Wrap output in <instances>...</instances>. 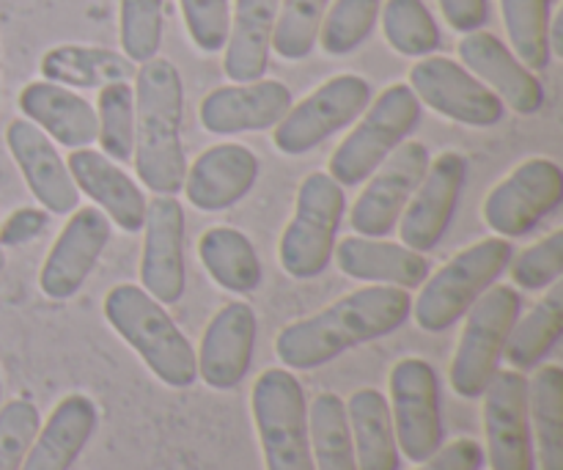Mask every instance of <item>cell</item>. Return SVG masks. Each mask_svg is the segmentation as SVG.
Returning a JSON list of instances; mask_svg holds the SVG:
<instances>
[{
    "label": "cell",
    "instance_id": "1",
    "mask_svg": "<svg viewBox=\"0 0 563 470\" xmlns=\"http://www.w3.org/2000/svg\"><path fill=\"white\" fill-rule=\"evenodd\" d=\"M410 314L412 297L407 289L383 284L363 286L322 311L286 325L275 339V356L286 369L311 372L355 347L396 334Z\"/></svg>",
    "mask_w": 563,
    "mask_h": 470
},
{
    "label": "cell",
    "instance_id": "2",
    "mask_svg": "<svg viewBox=\"0 0 563 470\" xmlns=\"http://www.w3.org/2000/svg\"><path fill=\"white\" fill-rule=\"evenodd\" d=\"M185 86L168 58H152L135 72V171L154 196H176L185 187L187 157L181 143Z\"/></svg>",
    "mask_w": 563,
    "mask_h": 470
},
{
    "label": "cell",
    "instance_id": "3",
    "mask_svg": "<svg viewBox=\"0 0 563 470\" xmlns=\"http://www.w3.org/2000/svg\"><path fill=\"white\" fill-rule=\"evenodd\" d=\"M104 319L110 328L137 352L154 378L168 389H190L198 380L196 350L176 328L163 303L154 300L143 286L119 284L104 295Z\"/></svg>",
    "mask_w": 563,
    "mask_h": 470
},
{
    "label": "cell",
    "instance_id": "4",
    "mask_svg": "<svg viewBox=\"0 0 563 470\" xmlns=\"http://www.w3.org/2000/svg\"><path fill=\"white\" fill-rule=\"evenodd\" d=\"M515 248L504 237H487L456 253L438 273H429L412 300V319L427 334H445L454 328L473 303L509 270Z\"/></svg>",
    "mask_w": 563,
    "mask_h": 470
},
{
    "label": "cell",
    "instance_id": "5",
    "mask_svg": "<svg viewBox=\"0 0 563 470\" xmlns=\"http://www.w3.org/2000/svg\"><path fill=\"white\" fill-rule=\"evenodd\" d=\"M355 130L335 146L328 174L341 187H357L410 138L421 121V102L407 83H396L379 94Z\"/></svg>",
    "mask_w": 563,
    "mask_h": 470
},
{
    "label": "cell",
    "instance_id": "6",
    "mask_svg": "<svg viewBox=\"0 0 563 470\" xmlns=\"http://www.w3.org/2000/svg\"><path fill=\"white\" fill-rule=\"evenodd\" d=\"M522 297L515 286H489L465 314V330L451 361V389L462 400H482L498 374L506 341L520 319Z\"/></svg>",
    "mask_w": 563,
    "mask_h": 470
},
{
    "label": "cell",
    "instance_id": "7",
    "mask_svg": "<svg viewBox=\"0 0 563 470\" xmlns=\"http://www.w3.org/2000/svg\"><path fill=\"white\" fill-rule=\"evenodd\" d=\"M344 187L330 174L313 171L297 190V207L280 237V267L297 281H311L328 270L335 237L344 220Z\"/></svg>",
    "mask_w": 563,
    "mask_h": 470
},
{
    "label": "cell",
    "instance_id": "8",
    "mask_svg": "<svg viewBox=\"0 0 563 470\" xmlns=\"http://www.w3.org/2000/svg\"><path fill=\"white\" fill-rule=\"evenodd\" d=\"M251 411L267 470H317L308 438L306 389L289 369L258 374Z\"/></svg>",
    "mask_w": 563,
    "mask_h": 470
},
{
    "label": "cell",
    "instance_id": "9",
    "mask_svg": "<svg viewBox=\"0 0 563 470\" xmlns=\"http://www.w3.org/2000/svg\"><path fill=\"white\" fill-rule=\"evenodd\" d=\"M372 102V86L361 75H335L306 99L291 105L289 113L275 124L273 143L278 152L308 154L339 130L350 127Z\"/></svg>",
    "mask_w": 563,
    "mask_h": 470
},
{
    "label": "cell",
    "instance_id": "10",
    "mask_svg": "<svg viewBox=\"0 0 563 470\" xmlns=\"http://www.w3.org/2000/svg\"><path fill=\"white\" fill-rule=\"evenodd\" d=\"M390 418L399 451L421 466L443 446V416H440V380L423 358H401L390 369Z\"/></svg>",
    "mask_w": 563,
    "mask_h": 470
},
{
    "label": "cell",
    "instance_id": "11",
    "mask_svg": "<svg viewBox=\"0 0 563 470\" xmlns=\"http://www.w3.org/2000/svg\"><path fill=\"white\" fill-rule=\"evenodd\" d=\"M563 201V171L548 157H531L517 165L489 190L484 220L504 240L528 234Z\"/></svg>",
    "mask_w": 563,
    "mask_h": 470
},
{
    "label": "cell",
    "instance_id": "12",
    "mask_svg": "<svg viewBox=\"0 0 563 470\" xmlns=\"http://www.w3.org/2000/svg\"><path fill=\"white\" fill-rule=\"evenodd\" d=\"M484 435L493 470H537L531 416H528V378L515 369H498L484 391Z\"/></svg>",
    "mask_w": 563,
    "mask_h": 470
},
{
    "label": "cell",
    "instance_id": "13",
    "mask_svg": "<svg viewBox=\"0 0 563 470\" xmlns=\"http://www.w3.org/2000/svg\"><path fill=\"white\" fill-rule=\"evenodd\" d=\"M429 149L418 141H405L372 176L357 201L352 204L350 226L361 237H388L399 223L407 201L427 176Z\"/></svg>",
    "mask_w": 563,
    "mask_h": 470
},
{
    "label": "cell",
    "instance_id": "14",
    "mask_svg": "<svg viewBox=\"0 0 563 470\" xmlns=\"http://www.w3.org/2000/svg\"><path fill=\"white\" fill-rule=\"evenodd\" d=\"M410 88L418 102L467 127H495L506 113L498 94L489 91L465 66L443 55L418 61L410 69Z\"/></svg>",
    "mask_w": 563,
    "mask_h": 470
},
{
    "label": "cell",
    "instance_id": "15",
    "mask_svg": "<svg viewBox=\"0 0 563 470\" xmlns=\"http://www.w3.org/2000/svg\"><path fill=\"white\" fill-rule=\"evenodd\" d=\"M467 179V160L460 152H443L429 163L427 176L416 187L399 218L401 245L423 253L440 245L454 220L462 187Z\"/></svg>",
    "mask_w": 563,
    "mask_h": 470
},
{
    "label": "cell",
    "instance_id": "16",
    "mask_svg": "<svg viewBox=\"0 0 563 470\" xmlns=\"http://www.w3.org/2000/svg\"><path fill=\"white\" fill-rule=\"evenodd\" d=\"M141 253V286L163 306L185 297V209L176 196H154L146 209Z\"/></svg>",
    "mask_w": 563,
    "mask_h": 470
},
{
    "label": "cell",
    "instance_id": "17",
    "mask_svg": "<svg viewBox=\"0 0 563 470\" xmlns=\"http://www.w3.org/2000/svg\"><path fill=\"white\" fill-rule=\"evenodd\" d=\"M110 242V220L99 207H80L42 264L38 286L49 300H71L93 273Z\"/></svg>",
    "mask_w": 563,
    "mask_h": 470
},
{
    "label": "cell",
    "instance_id": "18",
    "mask_svg": "<svg viewBox=\"0 0 563 470\" xmlns=\"http://www.w3.org/2000/svg\"><path fill=\"white\" fill-rule=\"evenodd\" d=\"M258 319L251 303L234 300L220 308L196 352L198 378L214 391H231L247 378L256 352Z\"/></svg>",
    "mask_w": 563,
    "mask_h": 470
},
{
    "label": "cell",
    "instance_id": "19",
    "mask_svg": "<svg viewBox=\"0 0 563 470\" xmlns=\"http://www.w3.org/2000/svg\"><path fill=\"white\" fill-rule=\"evenodd\" d=\"M291 108V91L280 80L231 83L209 91L201 99L203 130L212 135L273 130Z\"/></svg>",
    "mask_w": 563,
    "mask_h": 470
},
{
    "label": "cell",
    "instance_id": "20",
    "mask_svg": "<svg viewBox=\"0 0 563 470\" xmlns=\"http://www.w3.org/2000/svg\"><path fill=\"white\" fill-rule=\"evenodd\" d=\"M460 58L515 113L533 116L544 105V86L495 33L471 31L460 42Z\"/></svg>",
    "mask_w": 563,
    "mask_h": 470
},
{
    "label": "cell",
    "instance_id": "21",
    "mask_svg": "<svg viewBox=\"0 0 563 470\" xmlns=\"http://www.w3.org/2000/svg\"><path fill=\"white\" fill-rule=\"evenodd\" d=\"M5 146L11 157L20 165L22 176L27 182V190L33 193L38 204L53 215L75 212L80 204V190L71 179L66 160L60 157L55 143L38 130L33 121L14 119L5 127Z\"/></svg>",
    "mask_w": 563,
    "mask_h": 470
},
{
    "label": "cell",
    "instance_id": "22",
    "mask_svg": "<svg viewBox=\"0 0 563 470\" xmlns=\"http://www.w3.org/2000/svg\"><path fill=\"white\" fill-rule=\"evenodd\" d=\"M66 168L75 179L77 190L86 193L108 215L110 223H115L126 234L143 231L148 201L137 182L119 163L104 157L97 149L86 146L71 149V154L66 157Z\"/></svg>",
    "mask_w": 563,
    "mask_h": 470
},
{
    "label": "cell",
    "instance_id": "23",
    "mask_svg": "<svg viewBox=\"0 0 563 470\" xmlns=\"http://www.w3.org/2000/svg\"><path fill=\"white\" fill-rule=\"evenodd\" d=\"M258 179V157L242 143H218L192 160L185 174L187 201L198 212H223L240 204Z\"/></svg>",
    "mask_w": 563,
    "mask_h": 470
},
{
    "label": "cell",
    "instance_id": "24",
    "mask_svg": "<svg viewBox=\"0 0 563 470\" xmlns=\"http://www.w3.org/2000/svg\"><path fill=\"white\" fill-rule=\"evenodd\" d=\"M333 253L341 273L363 284L399 286L410 292L418 289L429 275V262L423 253L383 237H344Z\"/></svg>",
    "mask_w": 563,
    "mask_h": 470
},
{
    "label": "cell",
    "instance_id": "25",
    "mask_svg": "<svg viewBox=\"0 0 563 470\" xmlns=\"http://www.w3.org/2000/svg\"><path fill=\"white\" fill-rule=\"evenodd\" d=\"M99 411L91 396L69 394L38 427L20 470H71L97 429Z\"/></svg>",
    "mask_w": 563,
    "mask_h": 470
},
{
    "label": "cell",
    "instance_id": "26",
    "mask_svg": "<svg viewBox=\"0 0 563 470\" xmlns=\"http://www.w3.org/2000/svg\"><path fill=\"white\" fill-rule=\"evenodd\" d=\"M20 110L49 141L86 149L97 141V110L80 94L49 80H33L20 91Z\"/></svg>",
    "mask_w": 563,
    "mask_h": 470
},
{
    "label": "cell",
    "instance_id": "27",
    "mask_svg": "<svg viewBox=\"0 0 563 470\" xmlns=\"http://www.w3.org/2000/svg\"><path fill=\"white\" fill-rule=\"evenodd\" d=\"M280 0H236L234 22L225 39L223 69L229 80H262L273 50L275 20Z\"/></svg>",
    "mask_w": 563,
    "mask_h": 470
},
{
    "label": "cell",
    "instance_id": "28",
    "mask_svg": "<svg viewBox=\"0 0 563 470\" xmlns=\"http://www.w3.org/2000/svg\"><path fill=\"white\" fill-rule=\"evenodd\" d=\"M352 446L357 470H399L401 451L396 444L388 396L377 389H361L346 400Z\"/></svg>",
    "mask_w": 563,
    "mask_h": 470
},
{
    "label": "cell",
    "instance_id": "29",
    "mask_svg": "<svg viewBox=\"0 0 563 470\" xmlns=\"http://www.w3.org/2000/svg\"><path fill=\"white\" fill-rule=\"evenodd\" d=\"M137 64L124 53L108 47H88V44H60L44 53V80L71 88H102L108 83L135 80Z\"/></svg>",
    "mask_w": 563,
    "mask_h": 470
},
{
    "label": "cell",
    "instance_id": "30",
    "mask_svg": "<svg viewBox=\"0 0 563 470\" xmlns=\"http://www.w3.org/2000/svg\"><path fill=\"white\" fill-rule=\"evenodd\" d=\"M198 256L214 284L229 292L251 295L262 284V262L247 234L231 226H214L198 240Z\"/></svg>",
    "mask_w": 563,
    "mask_h": 470
},
{
    "label": "cell",
    "instance_id": "31",
    "mask_svg": "<svg viewBox=\"0 0 563 470\" xmlns=\"http://www.w3.org/2000/svg\"><path fill=\"white\" fill-rule=\"evenodd\" d=\"M563 334V284L555 281L548 286L542 303L531 308L522 319H517L506 341L504 358L515 372H531L553 352Z\"/></svg>",
    "mask_w": 563,
    "mask_h": 470
},
{
    "label": "cell",
    "instance_id": "32",
    "mask_svg": "<svg viewBox=\"0 0 563 470\" xmlns=\"http://www.w3.org/2000/svg\"><path fill=\"white\" fill-rule=\"evenodd\" d=\"M528 416L542 470H563V369L555 363L528 380Z\"/></svg>",
    "mask_w": 563,
    "mask_h": 470
},
{
    "label": "cell",
    "instance_id": "33",
    "mask_svg": "<svg viewBox=\"0 0 563 470\" xmlns=\"http://www.w3.org/2000/svg\"><path fill=\"white\" fill-rule=\"evenodd\" d=\"M308 438H311L313 468L357 470L346 405L339 394H319L308 407Z\"/></svg>",
    "mask_w": 563,
    "mask_h": 470
},
{
    "label": "cell",
    "instance_id": "34",
    "mask_svg": "<svg viewBox=\"0 0 563 470\" xmlns=\"http://www.w3.org/2000/svg\"><path fill=\"white\" fill-rule=\"evenodd\" d=\"M504 25L515 55L531 72L550 64V0H500Z\"/></svg>",
    "mask_w": 563,
    "mask_h": 470
},
{
    "label": "cell",
    "instance_id": "35",
    "mask_svg": "<svg viewBox=\"0 0 563 470\" xmlns=\"http://www.w3.org/2000/svg\"><path fill=\"white\" fill-rule=\"evenodd\" d=\"M97 141L113 163H126L135 154V88L130 83L99 88Z\"/></svg>",
    "mask_w": 563,
    "mask_h": 470
},
{
    "label": "cell",
    "instance_id": "36",
    "mask_svg": "<svg viewBox=\"0 0 563 470\" xmlns=\"http://www.w3.org/2000/svg\"><path fill=\"white\" fill-rule=\"evenodd\" d=\"M383 9V31L390 47L407 58H427L440 47V28L423 0H388Z\"/></svg>",
    "mask_w": 563,
    "mask_h": 470
},
{
    "label": "cell",
    "instance_id": "37",
    "mask_svg": "<svg viewBox=\"0 0 563 470\" xmlns=\"http://www.w3.org/2000/svg\"><path fill=\"white\" fill-rule=\"evenodd\" d=\"M383 0H335L319 25V39L328 55L355 53L377 25Z\"/></svg>",
    "mask_w": 563,
    "mask_h": 470
},
{
    "label": "cell",
    "instance_id": "38",
    "mask_svg": "<svg viewBox=\"0 0 563 470\" xmlns=\"http://www.w3.org/2000/svg\"><path fill=\"white\" fill-rule=\"evenodd\" d=\"M328 3L330 0H280L273 33V50L280 58L302 61L313 53Z\"/></svg>",
    "mask_w": 563,
    "mask_h": 470
},
{
    "label": "cell",
    "instance_id": "39",
    "mask_svg": "<svg viewBox=\"0 0 563 470\" xmlns=\"http://www.w3.org/2000/svg\"><path fill=\"white\" fill-rule=\"evenodd\" d=\"M165 28V0H119V39L132 64L157 58Z\"/></svg>",
    "mask_w": 563,
    "mask_h": 470
},
{
    "label": "cell",
    "instance_id": "40",
    "mask_svg": "<svg viewBox=\"0 0 563 470\" xmlns=\"http://www.w3.org/2000/svg\"><path fill=\"white\" fill-rule=\"evenodd\" d=\"M511 284L522 292H539L561 281L563 273V229L544 237L537 245L526 248L517 259L509 262Z\"/></svg>",
    "mask_w": 563,
    "mask_h": 470
},
{
    "label": "cell",
    "instance_id": "41",
    "mask_svg": "<svg viewBox=\"0 0 563 470\" xmlns=\"http://www.w3.org/2000/svg\"><path fill=\"white\" fill-rule=\"evenodd\" d=\"M38 427L42 416L31 400H11L0 405V470L22 468Z\"/></svg>",
    "mask_w": 563,
    "mask_h": 470
},
{
    "label": "cell",
    "instance_id": "42",
    "mask_svg": "<svg viewBox=\"0 0 563 470\" xmlns=\"http://www.w3.org/2000/svg\"><path fill=\"white\" fill-rule=\"evenodd\" d=\"M190 39L203 53H220L231 28L229 0H179Z\"/></svg>",
    "mask_w": 563,
    "mask_h": 470
},
{
    "label": "cell",
    "instance_id": "43",
    "mask_svg": "<svg viewBox=\"0 0 563 470\" xmlns=\"http://www.w3.org/2000/svg\"><path fill=\"white\" fill-rule=\"evenodd\" d=\"M487 457H484V446L471 438H456L451 444L440 446L421 468L416 470H482Z\"/></svg>",
    "mask_w": 563,
    "mask_h": 470
},
{
    "label": "cell",
    "instance_id": "44",
    "mask_svg": "<svg viewBox=\"0 0 563 470\" xmlns=\"http://www.w3.org/2000/svg\"><path fill=\"white\" fill-rule=\"evenodd\" d=\"M47 229V209L38 207H20L5 218L0 226V245L3 248H20L36 240L42 231Z\"/></svg>",
    "mask_w": 563,
    "mask_h": 470
},
{
    "label": "cell",
    "instance_id": "45",
    "mask_svg": "<svg viewBox=\"0 0 563 470\" xmlns=\"http://www.w3.org/2000/svg\"><path fill=\"white\" fill-rule=\"evenodd\" d=\"M438 3L445 22L460 33L478 31L489 17L487 0H438Z\"/></svg>",
    "mask_w": 563,
    "mask_h": 470
},
{
    "label": "cell",
    "instance_id": "46",
    "mask_svg": "<svg viewBox=\"0 0 563 470\" xmlns=\"http://www.w3.org/2000/svg\"><path fill=\"white\" fill-rule=\"evenodd\" d=\"M550 53L563 55V11L550 25Z\"/></svg>",
    "mask_w": 563,
    "mask_h": 470
},
{
    "label": "cell",
    "instance_id": "47",
    "mask_svg": "<svg viewBox=\"0 0 563 470\" xmlns=\"http://www.w3.org/2000/svg\"><path fill=\"white\" fill-rule=\"evenodd\" d=\"M5 270V251H3V245H0V273H3Z\"/></svg>",
    "mask_w": 563,
    "mask_h": 470
},
{
    "label": "cell",
    "instance_id": "48",
    "mask_svg": "<svg viewBox=\"0 0 563 470\" xmlns=\"http://www.w3.org/2000/svg\"><path fill=\"white\" fill-rule=\"evenodd\" d=\"M0 405H3V380H0Z\"/></svg>",
    "mask_w": 563,
    "mask_h": 470
}]
</instances>
